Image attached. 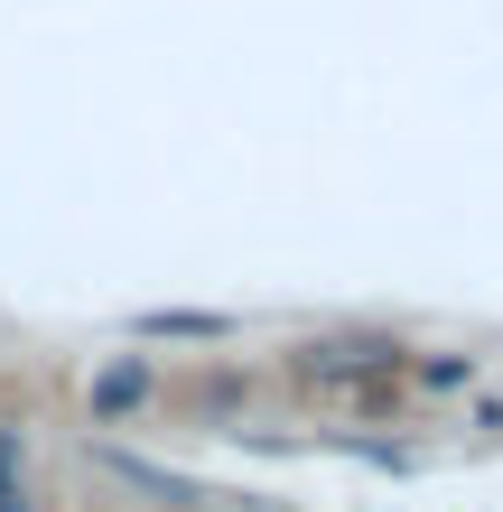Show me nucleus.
Returning <instances> with one entry per match:
<instances>
[{
    "mask_svg": "<svg viewBox=\"0 0 503 512\" xmlns=\"http://www.w3.org/2000/svg\"><path fill=\"white\" fill-rule=\"evenodd\" d=\"M168 410V364L159 354H94V373L75 382V419L84 429H131V419Z\"/></svg>",
    "mask_w": 503,
    "mask_h": 512,
    "instance_id": "obj_2",
    "label": "nucleus"
},
{
    "mask_svg": "<svg viewBox=\"0 0 503 512\" xmlns=\"http://www.w3.org/2000/svg\"><path fill=\"white\" fill-rule=\"evenodd\" d=\"M28 485H38V429L19 410H0V503H19Z\"/></svg>",
    "mask_w": 503,
    "mask_h": 512,
    "instance_id": "obj_7",
    "label": "nucleus"
},
{
    "mask_svg": "<svg viewBox=\"0 0 503 512\" xmlns=\"http://www.w3.org/2000/svg\"><path fill=\"white\" fill-rule=\"evenodd\" d=\"M317 447H336L354 466H382V475H420V438H373V429H327Z\"/></svg>",
    "mask_w": 503,
    "mask_h": 512,
    "instance_id": "obj_6",
    "label": "nucleus"
},
{
    "mask_svg": "<svg viewBox=\"0 0 503 512\" xmlns=\"http://www.w3.org/2000/svg\"><path fill=\"white\" fill-rule=\"evenodd\" d=\"M122 336L131 345H233L243 317H224V308H150V317H131Z\"/></svg>",
    "mask_w": 503,
    "mask_h": 512,
    "instance_id": "obj_5",
    "label": "nucleus"
},
{
    "mask_svg": "<svg viewBox=\"0 0 503 512\" xmlns=\"http://www.w3.org/2000/svg\"><path fill=\"white\" fill-rule=\"evenodd\" d=\"M476 382H485V354L476 345H410V364H401L410 401H466Z\"/></svg>",
    "mask_w": 503,
    "mask_h": 512,
    "instance_id": "obj_4",
    "label": "nucleus"
},
{
    "mask_svg": "<svg viewBox=\"0 0 503 512\" xmlns=\"http://www.w3.org/2000/svg\"><path fill=\"white\" fill-rule=\"evenodd\" d=\"M103 475H112V485H131V494H150L159 512H233V494H215V485H196V475H177V466H150V457H122V447H103V457H94Z\"/></svg>",
    "mask_w": 503,
    "mask_h": 512,
    "instance_id": "obj_3",
    "label": "nucleus"
},
{
    "mask_svg": "<svg viewBox=\"0 0 503 512\" xmlns=\"http://www.w3.org/2000/svg\"><path fill=\"white\" fill-rule=\"evenodd\" d=\"M345 410H354V419H373V429H382V419L401 429V419H410V391H401V373H392V382H354V391H345Z\"/></svg>",
    "mask_w": 503,
    "mask_h": 512,
    "instance_id": "obj_8",
    "label": "nucleus"
},
{
    "mask_svg": "<svg viewBox=\"0 0 503 512\" xmlns=\"http://www.w3.org/2000/svg\"><path fill=\"white\" fill-rule=\"evenodd\" d=\"M466 429H503V391H466Z\"/></svg>",
    "mask_w": 503,
    "mask_h": 512,
    "instance_id": "obj_9",
    "label": "nucleus"
},
{
    "mask_svg": "<svg viewBox=\"0 0 503 512\" xmlns=\"http://www.w3.org/2000/svg\"><path fill=\"white\" fill-rule=\"evenodd\" d=\"M401 364H410L401 326H317V336H299V345L280 354V373L299 382V391H336V401H345L354 382H392Z\"/></svg>",
    "mask_w": 503,
    "mask_h": 512,
    "instance_id": "obj_1",
    "label": "nucleus"
}]
</instances>
